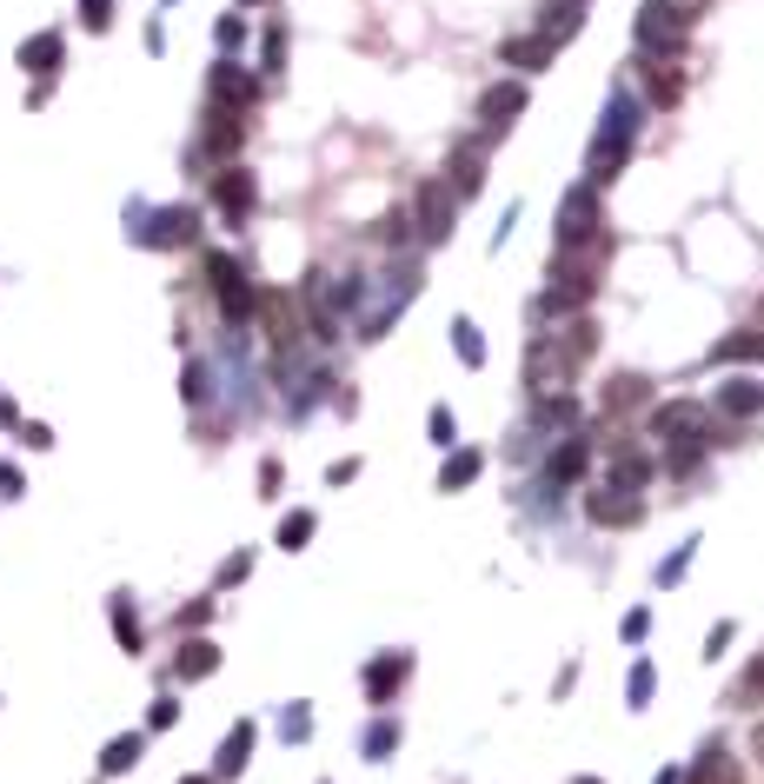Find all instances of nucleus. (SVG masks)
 <instances>
[{
    "label": "nucleus",
    "mask_w": 764,
    "mask_h": 784,
    "mask_svg": "<svg viewBox=\"0 0 764 784\" xmlns=\"http://www.w3.org/2000/svg\"><path fill=\"white\" fill-rule=\"evenodd\" d=\"M519 114H526V86H519V80H498V86H485V94H479V120H485L492 133H505Z\"/></svg>",
    "instance_id": "nucleus-9"
},
{
    "label": "nucleus",
    "mask_w": 764,
    "mask_h": 784,
    "mask_svg": "<svg viewBox=\"0 0 764 784\" xmlns=\"http://www.w3.org/2000/svg\"><path fill=\"white\" fill-rule=\"evenodd\" d=\"M392 738H399V732H392V725H379V732L366 738V751H373V758H386V751H392Z\"/></svg>",
    "instance_id": "nucleus-42"
},
{
    "label": "nucleus",
    "mask_w": 764,
    "mask_h": 784,
    "mask_svg": "<svg viewBox=\"0 0 764 784\" xmlns=\"http://www.w3.org/2000/svg\"><path fill=\"white\" fill-rule=\"evenodd\" d=\"M764 360V332H731L718 339V366H757Z\"/></svg>",
    "instance_id": "nucleus-23"
},
{
    "label": "nucleus",
    "mask_w": 764,
    "mask_h": 784,
    "mask_svg": "<svg viewBox=\"0 0 764 784\" xmlns=\"http://www.w3.org/2000/svg\"><path fill=\"white\" fill-rule=\"evenodd\" d=\"M479 466H485L479 453H452V459H446V472H439V485H446V492H459V485H472V479H479Z\"/></svg>",
    "instance_id": "nucleus-29"
},
{
    "label": "nucleus",
    "mask_w": 764,
    "mask_h": 784,
    "mask_svg": "<svg viewBox=\"0 0 764 784\" xmlns=\"http://www.w3.org/2000/svg\"><path fill=\"white\" fill-rule=\"evenodd\" d=\"M731 705H764V652L738 671V684H731Z\"/></svg>",
    "instance_id": "nucleus-27"
},
{
    "label": "nucleus",
    "mask_w": 764,
    "mask_h": 784,
    "mask_svg": "<svg viewBox=\"0 0 764 784\" xmlns=\"http://www.w3.org/2000/svg\"><path fill=\"white\" fill-rule=\"evenodd\" d=\"M638 127H645V101L632 94V86H612L606 120H599V133H591V147H585V187L619 180L625 160H632V147H638Z\"/></svg>",
    "instance_id": "nucleus-2"
},
{
    "label": "nucleus",
    "mask_w": 764,
    "mask_h": 784,
    "mask_svg": "<svg viewBox=\"0 0 764 784\" xmlns=\"http://www.w3.org/2000/svg\"><path fill=\"white\" fill-rule=\"evenodd\" d=\"M405 671H412V658H405V652H386V658L366 671V699H373V705H386L392 691L405 684Z\"/></svg>",
    "instance_id": "nucleus-13"
},
{
    "label": "nucleus",
    "mask_w": 764,
    "mask_h": 784,
    "mask_svg": "<svg viewBox=\"0 0 764 784\" xmlns=\"http://www.w3.org/2000/svg\"><path fill=\"white\" fill-rule=\"evenodd\" d=\"M213 619V605H187V612H180V632H200Z\"/></svg>",
    "instance_id": "nucleus-39"
},
{
    "label": "nucleus",
    "mask_w": 764,
    "mask_h": 784,
    "mask_svg": "<svg viewBox=\"0 0 764 784\" xmlns=\"http://www.w3.org/2000/svg\"><path fill=\"white\" fill-rule=\"evenodd\" d=\"M193 233H200L193 207H166V213L153 220V246H180V239H193Z\"/></svg>",
    "instance_id": "nucleus-20"
},
{
    "label": "nucleus",
    "mask_w": 764,
    "mask_h": 784,
    "mask_svg": "<svg viewBox=\"0 0 764 784\" xmlns=\"http://www.w3.org/2000/svg\"><path fill=\"white\" fill-rule=\"evenodd\" d=\"M246 758H252V725H233V732H226V745H220L213 777H239V771H246Z\"/></svg>",
    "instance_id": "nucleus-22"
},
{
    "label": "nucleus",
    "mask_w": 764,
    "mask_h": 784,
    "mask_svg": "<svg viewBox=\"0 0 764 784\" xmlns=\"http://www.w3.org/2000/svg\"><path fill=\"white\" fill-rule=\"evenodd\" d=\"M313 526H319L313 512H286V518H280V546H286V552H299V546L313 539Z\"/></svg>",
    "instance_id": "nucleus-30"
},
{
    "label": "nucleus",
    "mask_w": 764,
    "mask_h": 784,
    "mask_svg": "<svg viewBox=\"0 0 764 784\" xmlns=\"http://www.w3.org/2000/svg\"><path fill=\"white\" fill-rule=\"evenodd\" d=\"M599 239V187H572L559 200V253H578Z\"/></svg>",
    "instance_id": "nucleus-5"
},
{
    "label": "nucleus",
    "mask_w": 764,
    "mask_h": 784,
    "mask_svg": "<svg viewBox=\"0 0 764 784\" xmlns=\"http://www.w3.org/2000/svg\"><path fill=\"white\" fill-rule=\"evenodd\" d=\"M585 512L599 518V526H638V518H645L638 492H619V485H599V492H585Z\"/></svg>",
    "instance_id": "nucleus-10"
},
{
    "label": "nucleus",
    "mask_w": 764,
    "mask_h": 784,
    "mask_svg": "<svg viewBox=\"0 0 764 784\" xmlns=\"http://www.w3.org/2000/svg\"><path fill=\"white\" fill-rule=\"evenodd\" d=\"M678 94H685V86H678V73H671V60H651V101H658V107H671Z\"/></svg>",
    "instance_id": "nucleus-31"
},
{
    "label": "nucleus",
    "mask_w": 764,
    "mask_h": 784,
    "mask_svg": "<svg viewBox=\"0 0 764 784\" xmlns=\"http://www.w3.org/2000/svg\"><path fill=\"white\" fill-rule=\"evenodd\" d=\"M685 34H692V8H678V0H645L638 21H632V40H638L645 60H671L685 47Z\"/></svg>",
    "instance_id": "nucleus-3"
},
{
    "label": "nucleus",
    "mask_w": 764,
    "mask_h": 784,
    "mask_svg": "<svg viewBox=\"0 0 764 784\" xmlns=\"http://www.w3.org/2000/svg\"><path fill=\"white\" fill-rule=\"evenodd\" d=\"M585 8H591V0H539V27H532V40H539L545 54H559V47L585 27Z\"/></svg>",
    "instance_id": "nucleus-7"
},
{
    "label": "nucleus",
    "mask_w": 764,
    "mask_h": 784,
    "mask_svg": "<svg viewBox=\"0 0 764 784\" xmlns=\"http://www.w3.org/2000/svg\"><path fill=\"white\" fill-rule=\"evenodd\" d=\"M645 399H651V386H645L638 373H619V379H612V393H606V419H619L625 406H645Z\"/></svg>",
    "instance_id": "nucleus-25"
},
{
    "label": "nucleus",
    "mask_w": 764,
    "mask_h": 784,
    "mask_svg": "<svg viewBox=\"0 0 764 784\" xmlns=\"http://www.w3.org/2000/svg\"><path fill=\"white\" fill-rule=\"evenodd\" d=\"M433 440L452 446V412H446V406H433Z\"/></svg>",
    "instance_id": "nucleus-40"
},
{
    "label": "nucleus",
    "mask_w": 764,
    "mask_h": 784,
    "mask_svg": "<svg viewBox=\"0 0 764 784\" xmlns=\"http://www.w3.org/2000/svg\"><path fill=\"white\" fill-rule=\"evenodd\" d=\"M213 200H220V213L239 226V220L252 213V173H246V166H226L220 180H213Z\"/></svg>",
    "instance_id": "nucleus-11"
},
{
    "label": "nucleus",
    "mask_w": 764,
    "mask_h": 784,
    "mask_svg": "<svg viewBox=\"0 0 764 784\" xmlns=\"http://www.w3.org/2000/svg\"><path fill=\"white\" fill-rule=\"evenodd\" d=\"M452 213H459L452 180H426V187H419V200H412V233L426 239V246H439V239L452 233Z\"/></svg>",
    "instance_id": "nucleus-4"
},
{
    "label": "nucleus",
    "mask_w": 764,
    "mask_h": 784,
    "mask_svg": "<svg viewBox=\"0 0 764 784\" xmlns=\"http://www.w3.org/2000/svg\"><path fill=\"white\" fill-rule=\"evenodd\" d=\"M651 432H658V440H671V446H678V432L692 440V432H698V406H692V399H671V406H658V412H651Z\"/></svg>",
    "instance_id": "nucleus-15"
},
{
    "label": "nucleus",
    "mask_w": 764,
    "mask_h": 784,
    "mask_svg": "<svg viewBox=\"0 0 764 784\" xmlns=\"http://www.w3.org/2000/svg\"><path fill=\"white\" fill-rule=\"evenodd\" d=\"M685 565H692V546H685V552H671V559L658 565V585H678V578H685Z\"/></svg>",
    "instance_id": "nucleus-35"
},
{
    "label": "nucleus",
    "mask_w": 764,
    "mask_h": 784,
    "mask_svg": "<svg viewBox=\"0 0 764 784\" xmlns=\"http://www.w3.org/2000/svg\"><path fill=\"white\" fill-rule=\"evenodd\" d=\"M174 718H180V705H174V699H153V712H146V725H153V732H166Z\"/></svg>",
    "instance_id": "nucleus-36"
},
{
    "label": "nucleus",
    "mask_w": 764,
    "mask_h": 784,
    "mask_svg": "<svg viewBox=\"0 0 764 784\" xmlns=\"http://www.w3.org/2000/svg\"><path fill=\"white\" fill-rule=\"evenodd\" d=\"M207 273H213V293H220V313L233 319V326H246L252 313H260V293L246 286V273H239V259L233 253H213L207 259Z\"/></svg>",
    "instance_id": "nucleus-6"
},
{
    "label": "nucleus",
    "mask_w": 764,
    "mask_h": 784,
    "mask_svg": "<svg viewBox=\"0 0 764 784\" xmlns=\"http://www.w3.org/2000/svg\"><path fill=\"white\" fill-rule=\"evenodd\" d=\"M114 632H120V645H127V652H140V619L127 612L120 598H114Z\"/></svg>",
    "instance_id": "nucleus-34"
},
{
    "label": "nucleus",
    "mask_w": 764,
    "mask_h": 784,
    "mask_svg": "<svg viewBox=\"0 0 764 784\" xmlns=\"http://www.w3.org/2000/svg\"><path fill=\"white\" fill-rule=\"evenodd\" d=\"M591 353H599V326H591V319H565L552 332H532V346H526V386H532V399L539 406L565 399V386L578 379V366Z\"/></svg>",
    "instance_id": "nucleus-1"
},
{
    "label": "nucleus",
    "mask_w": 764,
    "mask_h": 784,
    "mask_svg": "<svg viewBox=\"0 0 764 784\" xmlns=\"http://www.w3.org/2000/svg\"><path fill=\"white\" fill-rule=\"evenodd\" d=\"M54 60H60V34H34L21 47V67H34V73H54Z\"/></svg>",
    "instance_id": "nucleus-28"
},
{
    "label": "nucleus",
    "mask_w": 764,
    "mask_h": 784,
    "mask_svg": "<svg viewBox=\"0 0 764 784\" xmlns=\"http://www.w3.org/2000/svg\"><path fill=\"white\" fill-rule=\"evenodd\" d=\"M213 101L239 114V107H252V101H260V80H252V73H239L233 60H220V67H213Z\"/></svg>",
    "instance_id": "nucleus-12"
},
{
    "label": "nucleus",
    "mask_w": 764,
    "mask_h": 784,
    "mask_svg": "<svg viewBox=\"0 0 764 784\" xmlns=\"http://www.w3.org/2000/svg\"><path fill=\"white\" fill-rule=\"evenodd\" d=\"M685 784H738V758L725 745H705V758L685 771Z\"/></svg>",
    "instance_id": "nucleus-18"
},
{
    "label": "nucleus",
    "mask_w": 764,
    "mask_h": 784,
    "mask_svg": "<svg viewBox=\"0 0 764 784\" xmlns=\"http://www.w3.org/2000/svg\"><path fill=\"white\" fill-rule=\"evenodd\" d=\"M140 751H146V738H140V732H127V738H114V745H107L101 771H107V777H120V771H133V764H140Z\"/></svg>",
    "instance_id": "nucleus-26"
},
{
    "label": "nucleus",
    "mask_w": 764,
    "mask_h": 784,
    "mask_svg": "<svg viewBox=\"0 0 764 784\" xmlns=\"http://www.w3.org/2000/svg\"><path fill=\"white\" fill-rule=\"evenodd\" d=\"M751 758H757V764H764V725H757V732H751Z\"/></svg>",
    "instance_id": "nucleus-43"
},
{
    "label": "nucleus",
    "mask_w": 764,
    "mask_h": 784,
    "mask_svg": "<svg viewBox=\"0 0 764 784\" xmlns=\"http://www.w3.org/2000/svg\"><path fill=\"white\" fill-rule=\"evenodd\" d=\"M645 479H651V459H645L638 446H619V453H612V479H606V485H619V492H645Z\"/></svg>",
    "instance_id": "nucleus-16"
},
{
    "label": "nucleus",
    "mask_w": 764,
    "mask_h": 784,
    "mask_svg": "<svg viewBox=\"0 0 764 784\" xmlns=\"http://www.w3.org/2000/svg\"><path fill=\"white\" fill-rule=\"evenodd\" d=\"M452 339H459V360H466V366H479V360H485V339H479V326H472V319H459V326H452Z\"/></svg>",
    "instance_id": "nucleus-32"
},
{
    "label": "nucleus",
    "mask_w": 764,
    "mask_h": 784,
    "mask_svg": "<svg viewBox=\"0 0 764 784\" xmlns=\"http://www.w3.org/2000/svg\"><path fill=\"white\" fill-rule=\"evenodd\" d=\"M757 406H764V386H757V379H725V386H718V412H725V419H751Z\"/></svg>",
    "instance_id": "nucleus-17"
},
{
    "label": "nucleus",
    "mask_w": 764,
    "mask_h": 784,
    "mask_svg": "<svg viewBox=\"0 0 764 784\" xmlns=\"http://www.w3.org/2000/svg\"><path fill=\"white\" fill-rule=\"evenodd\" d=\"M260 313H267V332H273V346L286 353V346L299 339V313H293V300H286V293H260Z\"/></svg>",
    "instance_id": "nucleus-14"
},
{
    "label": "nucleus",
    "mask_w": 764,
    "mask_h": 784,
    "mask_svg": "<svg viewBox=\"0 0 764 784\" xmlns=\"http://www.w3.org/2000/svg\"><path fill=\"white\" fill-rule=\"evenodd\" d=\"M180 784H220V777H180Z\"/></svg>",
    "instance_id": "nucleus-44"
},
{
    "label": "nucleus",
    "mask_w": 764,
    "mask_h": 784,
    "mask_svg": "<svg viewBox=\"0 0 764 784\" xmlns=\"http://www.w3.org/2000/svg\"><path fill=\"white\" fill-rule=\"evenodd\" d=\"M585 459H591V446H585V440H578V432H572V440H565L559 453H552V466H545V479H552V485H572V479L585 472Z\"/></svg>",
    "instance_id": "nucleus-19"
},
{
    "label": "nucleus",
    "mask_w": 764,
    "mask_h": 784,
    "mask_svg": "<svg viewBox=\"0 0 764 784\" xmlns=\"http://www.w3.org/2000/svg\"><path fill=\"white\" fill-rule=\"evenodd\" d=\"M246 572H252V559H246V552H239V559H226V565H220V585H239V578H246Z\"/></svg>",
    "instance_id": "nucleus-38"
},
{
    "label": "nucleus",
    "mask_w": 764,
    "mask_h": 784,
    "mask_svg": "<svg viewBox=\"0 0 764 784\" xmlns=\"http://www.w3.org/2000/svg\"><path fill=\"white\" fill-rule=\"evenodd\" d=\"M645 699H651V665L632 671V705H645Z\"/></svg>",
    "instance_id": "nucleus-41"
},
{
    "label": "nucleus",
    "mask_w": 764,
    "mask_h": 784,
    "mask_svg": "<svg viewBox=\"0 0 764 784\" xmlns=\"http://www.w3.org/2000/svg\"><path fill=\"white\" fill-rule=\"evenodd\" d=\"M80 8H87V27H94V34L114 21V0H80Z\"/></svg>",
    "instance_id": "nucleus-37"
},
{
    "label": "nucleus",
    "mask_w": 764,
    "mask_h": 784,
    "mask_svg": "<svg viewBox=\"0 0 764 784\" xmlns=\"http://www.w3.org/2000/svg\"><path fill=\"white\" fill-rule=\"evenodd\" d=\"M239 140H246V120L213 101V107H207V127H200V153H207V160H233Z\"/></svg>",
    "instance_id": "nucleus-8"
},
{
    "label": "nucleus",
    "mask_w": 764,
    "mask_h": 784,
    "mask_svg": "<svg viewBox=\"0 0 764 784\" xmlns=\"http://www.w3.org/2000/svg\"><path fill=\"white\" fill-rule=\"evenodd\" d=\"M698 459H705V446H698V432H692V440H678V446H671V472H678V479H685V472H692Z\"/></svg>",
    "instance_id": "nucleus-33"
},
{
    "label": "nucleus",
    "mask_w": 764,
    "mask_h": 784,
    "mask_svg": "<svg viewBox=\"0 0 764 784\" xmlns=\"http://www.w3.org/2000/svg\"><path fill=\"white\" fill-rule=\"evenodd\" d=\"M174 671H180L187 684H193V678H213V671H220V652H213L207 639H187V645H180V658H174Z\"/></svg>",
    "instance_id": "nucleus-21"
},
{
    "label": "nucleus",
    "mask_w": 764,
    "mask_h": 784,
    "mask_svg": "<svg viewBox=\"0 0 764 784\" xmlns=\"http://www.w3.org/2000/svg\"><path fill=\"white\" fill-rule=\"evenodd\" d=\"M485 187V147H459L452 160V194H479Z\"/></svg>",
    "instance_id": "nucleus-24"
}]
</instances>
